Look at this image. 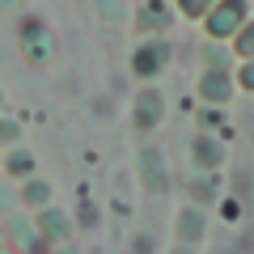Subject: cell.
Listing matches in <instances>:
<instances>
[{
  "mask_svg": "<svg viewBox=\"0 0 254 254\" xmlns=\"http://www.w3.org/2000/svg\"><path fill=\"white\" fill-rule=\"evenodd\" d=\"M187 157H190V165H195V170L220 174V165H225V157H229L225 136H216V131H195V136H190V144H187Z\"/></svg>",
  "mask_w": 254,
  "mask_h": 254,
  "instance_id": "5",
  "label": "cell"
},
{
  "mask_svg": "<svg viewBox=\"0 0 254 254\" xmlns=\"http://www.w3.org/2000/svg\"><path fill=\"white\" fill-rule=\"evenodd\" d=\"M187 195H190V203L208 208V203L220 199V182L212 178V170H195V178H187Z\"/></svg>",
  "mask_w": 254,
  "mask_h": 254,
  "instance_id": "14",
  "label": "cell"
},
{
  "mask_svg": "<svg viewBox=\"0 0 254 254\" xmlns=\"http://www.w3.org/2000/svg\"><path fill=\"white\" fill-rule=\"evenodd\" d=\"M199 55H203V68H229V60H233L229 43H216V38H208Z\"/></svg>",
  "mask_w": 254,
  "mask_h": 254,
  "instance_id": "17",
  "label": "cell"
},
{
  "mask_svg": "<svg viewBox=\"0 0 254 254\" xmlns=\"http://www.w3.org/2000/svg\"><path fill=\"white\" fill-rule=\"evenodd\" d=\"M30 216H34V229H38V233H43L51 246H68V242L76 237V225L68 220V212H60L55 203H47V208L30 212Z\"/></svg>",
  "mask_w": 254,
  "mask_h": 254,
  "instance_id": "7",
  "label": "cell"
},
{
  "mask_svg": "<svg viewBox=\"0 0 254 254\" xmlns=\"http://www.w3.org/2000/svg\"><path fill=\"white\" fill-rule=\"evenodd\" d=\"M17 43H21V55H26L30 64H38V68L51 64V55H55V38H51V30H47L43 21H26Z\"/></svg>",
  "mask_w": 254,
  "mask_h": 254,
  "instance_id": "9",
  "label": "cell"
},
{
  "mask_svg": "<svg viewBox=\"0 0 254 254\" xmlns=\"http://www.w3.org/2000/svg\"><path fill=\"white\" fill-rule=\"evenodd\" d=\"M233 89H237V93H254V60H242V64H237Z\"/></svg>",
  "mask_w": 254,
  "mask_h": 254,
  "instance_id": "20",
  "label": "cell"
},
{
  "mask_svg": "<svg viewBox=\"0 0 254 254\" xmlns=\"http://www.w3.org/2000/svg\"><path fill=\"white\" fill-rule=\"evenodd\" d=\"M195 123H199V131H216V136H225V106L203 102L199 115H195Z\"/></svg>",
  "mask_w": 254,
  "mask_h": 254,
  "instance_id": "16",
  "label": "cell"
},
{
  "mask_svg": "<svg viewBox=\"0 0 254 254\" xmlns=\"http://www.w3.org/2000/svg\"><path fill=\"white\" fill-rule=\"evenodd\" d=\"M220 212H225V220H237V216H242V212H237V199H225V203H220Z\"/></svg>",
  "mask_w": 254,
  "mask_h": 254,
  "instance_id": "22",
  "label": "cell"
},
{
  "mask_svg": "<svg viewBox=\"0 0 254 254\" xmlns=\"http://www.w3.org/2000/svg\"><path fill=\"white\" fill-rule=\"evenodd\" d=\"M140 178H144V190L153 199H161L165 190H170V174H165V157L157 148H144L140 153Z\"/></svg>",
  "mask_w": 254,
  "mask_h": 254,
  "instance_id": "10",
  "label": "cell"
},
{
  "mask_svg": "<svg viewBox=\"0 0 254 254\" xmlns=\"http://www.w3.org/2000/svg\"><path fill=\"white\" fill-rule=\"evenodd\" d=\"M38 170V161H34V153H30L26 144H9L4 153H0V174L4 178H13V182H21V178H30V174Z\"/></svg>",
  "mask_w": 254,
  "mask_h": 254,
  "instance_id": "12",
  "label": "cell"
},
{
  "mask_svg": "<svg viewBox=\"0 0 254 254\" xmlns=\"http://www.w3.org/2000/svg\"><path fill=\"white\" fill-rule=\"evenodd\" d=\"M242 21H250V4H246V0H216V4L199 17V26H203V38L229 43V34H233Z\"/></svg>",
  "mask_w": 254,
  "mask_h": 254,
  "instance_id": "1",
  "label": "cell"
},
{
  "mask_svg": "<svg viewBox=\"0 0 254 254\" xmlns=\"http://www.w3.org/2000/svg\"><path fill=\"white\" fill-rule=\"evenodd\" d=\"M47 203H55V190H51V182H47V178L30 174V178L17 182V208L21 212H38V208H47Z\"/></svg>",
  "mask_w": 254,
  "mask_h": 254,
  "instance_id": "11",
  "label": "cell"
},
{
  "mask_svg": "<svg viewBox=\"0 0 254 254\" xmlns=\"http://www.w3.org/2000/svg\"><path fill=\"white\" fill-rule=\"evenodd\" d=\"M93 220H98V216H93V208L85 203V208H81V225H85V229H93Z\"/></svg>",
  "mask_w": 254,
  "mask_h": 254,
  "instance_id": "23",
  "label": "cell"
},
{
  "mask_svg": "<svg viewBox=\"0 0 254 254\" xmlns=\"http://www.w3.org/2000/svg\"><path fill=\"white\" fill-rule=\"evenodd\" d=\"M9 229H13V242L21 246V250H51V242H47L43 233L34 229V216H21V212H9Z\"/></svg>",
  "mask_w": 254,
  "mask_h": 254,
  "instance_id": "13",
  "label": "cell"
},
{
  "mask_svg": "<svg viewBox=\"0 0 254 254\" xmlns=\"http://www.w3.org/2000/svg\"><path fill=\"white\" fill-rule=\"evenodd\" d=\"M165 68H170V43H165V34L140 38L136 51H131V76L136 81H157Z\"/></svg>",
  "mask_w": 254,
  "mask_h": 254,
  "instance_id": "2",
  "label": "cell"
},
{
  "mask_svg": "<svg viewBox=\"0 0 254 254\" xmlns=\"http://www.w3.org/2000/svg\"><path fill=\"white\" fill-rule=\"evenodd\" d=\"M26 0H0V13H13V9H21Z\"/></svg>",
  "mask_w": 254,
  "mask_h": 254,
  "instance_id": "24",
  "label": "cell"
},
{
  "mask_svg": "<svg viewBox=\"0 0 254 254\" xmlns=\"http://www.w3.org/2000/svg\"><path fill=\"white\" fill-rule=\"evenodd\" d=\"M21 140V123L13 115H4V110H0V148H9V144H17Z\"/></svg>",
  "mask_w": 254,
  "mask_h": 254,
  "instance_id": "19",
  "label": "cell"
},
{
  "mask_svg": "<svg viewBox=\"0 0 254 254\" xmlns=\"http://www.w3.org/2000/svg\"><path fill=\"white\" fill-rule=\"evenodd\" d=\"M170 4H174V13H182L187 21H199L203 13L216 4V0H170Z\"/></svg>",
  "mask_w": 254,
  "mask_h": 254,
  "instance_id": "18",
  "label": "cell"
},
{
  "mask_svg": "<svg viewBox=\"0 0 254 254\" xmlns=\"http://www.w3.org/2000/svg\"><path fill=\"white\" fill-rule=\"evenodd\" d=\"M131 123H136V131H153L165 123V93L153 81H140L136 98H131Z\"/></svg>",
  "mask_w": 254,
  "mask_h": 254,
  "instance_id": "3",
  "label": "cell"
},
{
  "mask_svg": "<svg viewBox=\"0 0 254 254\" xmlns=\"http://www.w3.org/2000/svg\"><path fill=\"white\" fill-rule=\"evenodd\" d=\"M0 110H4V89H0Z\"/></svg>",
  "mask_w": 254,
  "mask_h": 254,
  "instance_id": "25",
  "label": "cell"
},
{
  "mask_svg": "<svg viewBox=\"0 0 254 254\" xmlns=\"http://www.w3.org/2000/svg\"><path fill=\"white\" fill-rule=\"evenodd\" d=\"M0 212H4V216L17 212V182L4 178V174H0Z\"/></svg>",
  "mask_w": 254,
  "mask_h": 254,
  "instance_id": "21",
  "label": "cell"
},
{
  "mask_svg": "<svg viewBox=\"0 0 254 254\" xmlns=\"http://www.w3.org/2000/svg\"><path fill=\"white\" fill-rule=\"evenodd\" d=\"M195 93H199V102H212V106H229L233 102V72L229 68H203L199 81H195Z\"/></svg>",
  "mask_w": 254,
  "mask_h": 254,
  "instance_id": "8",
  "label": "cell"
},
{
  "mask_svg": "<svg viewBox=\"0 0 254 254\" xmlns=\"http://www.w3.org/2000/svg\"><path fill=\"white\" fill-rule=\"evenodd\" d=\"M174 21H178V13H174L170 0H144V4H136V13H131V26H136L140 38H148V34H170Z\"/></svg>",
  "mask_w": 254,
  "mask_h": 254,
  "instance_id": "4",
  "label": "cell"
},
{
  "mask_svg": "<svg viewBox=\"0 0 254 254\" xmlns=\"http://www.w3.org/2000/svg\"><path fill=\"white\" fill-rule=\"evenodd\" d=\"M203 233H208V212H203L199 203H187V208L174 216V242H178L182 250H195V246H203Z\"/></svg>",
  "mask_w": 254,
  "mask_h": 254,
  "instance_id": "6",
  "label": "cell"
},
{
  "mask_svg": "<svg viewBox=\"0 0 254 254\" xmlns=\"http://www.w3.org/2000/svg\"><path fill=\"white\" fill-rule=\"evenodd\" d=\"M229 51L237 60H254V21H242V26L229 34Z\"/></svg>",
  "mask_w": 254,
  "mask_h": 254,
  "instance_id": "15",
  "label": "cell"
}]
</instances>
